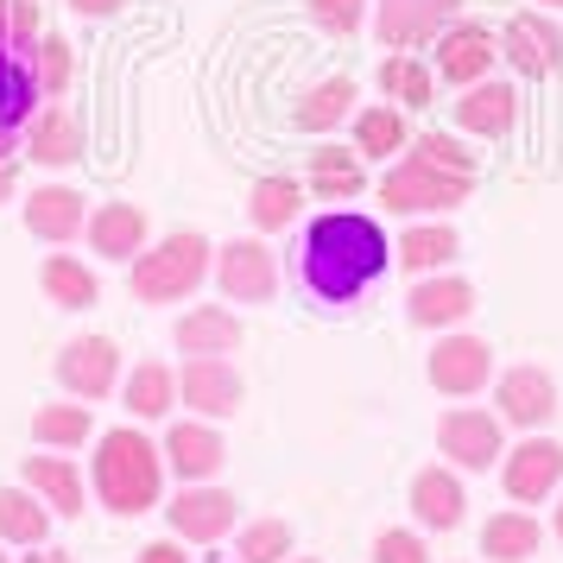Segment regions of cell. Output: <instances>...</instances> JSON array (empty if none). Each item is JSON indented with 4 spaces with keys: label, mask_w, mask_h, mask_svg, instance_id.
I'll return each mask as SVG.
<instances>
[{
    "label": "cell",
    "mask_w": 563,
    "mask_h": 563,
    "mask_svg": "<svg viewBox=\"0 0 563 563\" xmlns=\"http://www.w3.org/2000/svg\"><path fill=\"white\" fill-rule=\"evenodd\" d=\"M298 563H317V558H298Z\"/></svg>",
    "instance_id": "cell-49"
},
{
    "label": "cell",
    "mask_w": 563,
    "mask_h": 563,
    "mask_svg": "<svg viewBox=\"0 0 563 563\" xmlns=\"http://www.w3.org/2000/svg\"><path fill=\"white\" fill-rule=\"evenodd\" d=\"M349 108H355V77H330V82H317V89L298 96V128L305 133H330V128L349 121Z\"/></svg>",
    "instance_id": "cell-30"
},
{
    "label": "cell",
    "mask_w": 563,
    "mask_h": 563,
    "mask_svg": "<svg viewBox=\"0 0 563 563\" xmlns=\"http://www.w3.org/2000/svg\"><path fill=\"white\" fill-rule=\"evenodd\" d=\"M32 52H38V7L0 0V158H13V146L26 140V121L45 102Z\"/></svg>",
    "instance_id": "cell-2"
},
{
    "label": "cell",
    "mask_w": 563,
    "mask_h": 563,
    "mask_svg": "<svg viewBox=\"0 0 563 563\" xmlns=\"http://www.w3.org/2000/svg\"><path fill=\"white\" fill-rule=\"evenodd\" d=\"M411 158H424L437 172H462V178H475V153H462L450 133H418L411 140Z\"/></svg>",
    "instance_id": "cell-39"
},
{
    "label": "cell",
    "mask_w": 563,
    "mask_h": 563,
    "mask_svg": "<svg viewBox=\"0 0 563 563\" xmlns=\"http://www.w3.org/2000/svg\"><path fill=\"white\" fill-rule=\"evenodd\" d=\"M38 285H45V298H52L57 310H89V305H102V285H96V273H89L77 254H52L45 266H38Z\"/></svg>",
    "instance_id": "cell-26"
},
{
    "label": "cell",
    "mask_w": 563,
    "mask_h": 563,
    "mask_svg": "<svg viewBox=\"0 0 563 563\" xmlns=\"http://www.w3.org/2000/svg\"><path fill=\"white\" fill-rule=\"evenodd\" d=\"M26 487L57 512V519H77L82 512V475L64 456H26Z\"/></svg>",
    "instance_id": "cell-25"
},
{
    "label": "cell",
    "mask_w": 563,
    "mask_h": 563,
    "mask_svg": "<svg viewBox=\"0 0 563 563\" xmlns=\"http://www.w3.org/2000/svg\"><path fill=\"white\" fill-rule=\"evenodd\" d=\"M52 532V507L32 487H0V538L7 544H45Z\"/></svg>",
    "instance_id": "cell-29"
},
{
    "label": "cell",
    "mask_w": 563,
    "mask_h": 563,
    "mask_svg": "<svg viewBox=\"0 0 563 563\" xmlns=\"http://www.w3.org/2000/svg\"><path fill=\"white\" fill-rule=\"evenodd\" d=\"M178 349L184 355H234L241 349V317L222 305L190 310V317H178Z\"/></svg>",
    "instance_id": "cell-23"
},
{
    "label": "cell",
    "mask_w": 563,
    "mask_h": 563,
    "mask_svg": "<svg viewBox=\"0 0 563 563\" xmlns=\"http://www.w3.org/2000/svg\"><path fill=\"white\" fill-rule=\"evenodd\" d=\"M475 310V285L468 279H418L411 285V298H406V317L418 323V330H450V323H462Z\"/></svg>",
    "instance_id": "cell-18"
},
{
    "label": "cell",
    "mask_w": 563,
    "mask_h": 563,
    "mask_svg": "<svg viewBox=\"0 0 563 563\" xmlns=\"http://www.w3.org/2000/svg\"><path fill=\"white\" fill-rule=\"evenodd\" d=\"M310 13H317V26H330L349 38L361 26V13H367V0H310Z\"/></svg>",
    "instance_id": "cell-41"
},
{
    "label": "cell",
    "mask_w": 563,
    "mask_h": 563,
    "mask_svg": "<svg viewBox=\"0 0 563 563\" xmlns=\"http://www.w3.org/2000/svg\"><path fill=\"white\" fill-rule=\"evenodd\" d=\"M393 254H399L406 273H431V266H443V260L456 254V229H406Z\"/></svg>",
    "instance_id": "cell-35"
},
{
    "label": "cell",
    "mask_w": 563,
    "mask_h": 563,
    "mask_svg": "<svg viewBox=\"0 0 563 563\" xmlns=\"http://www.w3.org/2000/svg\"><path fill=\"white\" fill-rule=\"evenodd\" d=\"M26 153L38 158V165H77L82 158V128L77 114H64V108H38L26 121Z\"/></svg>",
    "instance_id": "cell-22"
},
{
    "label": "cell",
    "mask_w": 563,
    "mask_h": 563,
    "mask_svg": "<svg viewBox=\"0 0 563 563\" xmlns=\"http://www.w3.org/2000/svg\"><path fill=\"white\" fill-rule=\"evenodd\" d=\"M241 374H234L229 355H190L178 374V399L197 406V418H234L241 411Z\"/></svg>",
    "instance_id": "cell-9"
},
{
    "label": "cell",
    "mask_w": 563,
    "mask_h": 563,
    "mask_svg": "<svg viewBox=\"0 0 563 563\" xmlns=\"http://www.w3.org/2000/svg\"><path fill=\"white\" fill-rule=\"evenodd\" d=\"M32 437L45 450H77L82 437H89V411L82 406H38L32 411Z\"/></svg>",
    "instance_id": "cell-36"
},
{
    "label": "cell",
    "mask_w": 563,
    "mask_h": 563,
    "mask_svg": "<svg viewBox=\"0 0 563 563\" xmlns=\"http://www.w3.org/2000/svg\"><path fill=\"white\" fill-rule=\"evenodd\" d=\"M437 443H443V456L456 462V468H494V456H500V418L494 411H443L437 418Z\"/></svg>",
    "instance_id": "cell-13"
},
{
    "label": "cell",
    "mask_w": 563,
    "mask_h": 563,
    "mask_svg": "<svg viewBox=\"0 0 563 563\" xmlns=\"http://www.w3.org/2000/svg\"><path fill=\"white\" fill-rule=\"evenodd\" d=\"M133 563H190V558H184V544H172V538H158V544H146V551H140Z\"/></svg>",
    "instance_id": "cell-42"
},
{
    "label": "cell",
    "mask_w": 563,
    "mask_h": 563,
    "mask_svg": "<svg viewBox=\"0 0 563 563\" xmlns=\"http://www.w3.org/2000/svg\"><path fill=\"white\" fill-rule=\"evenodd\" d=\"M222 462H229V443L209 431V424H197V418L165 431V468H172V475H184V482H209Z\"/></svg>",
    "instance_id": "cell-17"
},
{
    "label": "cell",
    "mask_w": 563,
    "mask_h": 563,
    "mask_svg": "<svg viewBox=\"0 0 563 563\" xmlns=\"http://www.w3.org/2000/svg\"><path fill=\"white\" fill-rule=\"evenodd\" d=\"M544 7H563V0H544Z\"/></svg>",
    "instance_id": "cell-48"
},
{
    "label": "cell",
    "mask_w": 563,
    "mask_h": 563,
    "mask_svg": "<svg viewBox=\"0 0 563 563\" xmlns=\"http://www.w3.org/2000/svg\"><path fill=\"white\" fill-rule=\"evenodd\" d=\"M538 544H544V526L532 512H494L482 526V551L494 563H526V558H538Z\"/></svg>",
    "instance_id": "cell-28"
},
{
    "label": "cell",
    "mask_w": 563,
    "mask_h": 563,
    "mask_svg": "<svg viewBox=\"0 0 563 563\" xmlns=\"http://www.w3.org/2000/svg\"><path fill=\"white\" fill-rule=\"evenodd\" d=\"M121 406H128L133 418H146V424L165 418V411L178 406V374H172L165 361H140L128 374V386H121Z\"/></svg>",
    "instance_id": "cell-27"
},
{
    "label": "cell",
    "mask_w": 563,
    "mask_h": 563,
    "mask_svg": "<svg viewBox=\"0 0 563 563\" xmlns=\"http://www.w3.org/2000/svg\"><path fill=\"white\" fill-rule=\"evenodd\" d=\"M500 52L519 77H558L563 64V38L551 26V13H512L507 32H500Z\"/></svg>",
    "instance_id": "cell-14"
},
{
    "label": "cell",
    "mask_w": 563,
    "mask_h": 563,
    "mask_svg": "<svg viewBox=\"0 0 563 563\" xmlns=\"http://www.w3.org/2000/svg\"><path fill=\"white\" fill-rule=\"evenodd\" d=\"M361 184H367V172H361V158H349L342 146H317V153H310V190H317V197L349 203V197H361Z\"/></svg>",
    "instance_id": "cell-31"
},
{
    "label": "cell",
    "mask_w": 563,
    "mask_h": 563,
    "mask_svg": "<svg viewBox=\"0 0 563 563\" xmlns=\"http://www.w3.org/2000/svg\"><path fill=\"white\" fill-rule=\"evenodd\" d=\"M89 247H96V254L102 260H140V247H146V216H140V209L133 203H102L96 209V216H89Z\"/></svg>",
    "instance_id": "cell-21"
},
{
    "label": "cell",
    "mask_w": 563,
    "mask_h": 563,
    "mask_svg": "<svg viewBox=\"0 0 563 563\" xmlns=\"http://www.w3.org/2000/svg\"><path fill=\"white\" fill-rule=\"evenodd\" d=\"M494 57H500V45H494L487 26H450L437 38V77L468 89V82H482L487 70H494Z\"/></svg>",
    "instance_id": "cell-16"
},
{
    "label": "cell",
    "mask_w": 563,
    "mask_h": 563,
    "mask_svg": "<svg viewBox=\"0 0 563 563\" xmlns=\"http://www.w3.org/2000/svg\"><path fill=\"white\" fill-rule=\"evenodd\" d=\"M468 190H475V178H462V172H437V165H424V158L406 153L380 178V203L393 209V216H437V209L468 203Z\"/></svg>",
    "instance_id": "cell-5"
},
{
    "label": "cell",
    "mask_w": 563,
    "mask_h": 563,
    "mask_svg": "<svg viewBox=\"0 0 563 563\" xmlns=\"http://www.w3.org/2000/svg\"><path fill=\"white\" fill-rule=\"evenodd\" d=\"M0 197H13V158H0Z\"/></svg>",
    "instance_id": "cell-44"
},
{
    "label": "cell",
    "mask_w": 563,
    "mask_h": 563,
    "mask_svg": "<svg viewBox=\"0 0 563 563\" xmlns=\"http://www.w3.org/2000/svg\"><path fill=\"white\" fill-rule=\"evenodd\" d=\"M26 229L38 241H77L89 229V209H82V197L70 184H45V190H32V203H26Z\"/></svg>",
    "instance_id": "cell-20"
},
{
    "label": "cell",
    "mask_w": 563,
    "mask_h": 563,
    "mask_svg": "<svg viewBox=\"0 0 563 563\" xmlns=\"http://www.w3.org/2000/svg\"><path fill=\"white\" fill-rule=\"evenodd\" d=\"M0 563H7V538H0Z\"/></svg>",
    "instance_id": "cell-47"
},
{
    "label": "cell",
    "mask_w": 563,
    "mask_h": 563,
    "mask_svg": "<svg viewBox=\"0 0 563 563\" xmlns=\"http://www.w3.org/2000/svg\"><path fill=\"white\" fill-rule=\"evenodd\" d=\"M399 146H411L406 114H399V108H361L355 114V153L361 158H393Z\"/></svg>",
    "instance_id": "cell-32"
},
{
    "label": "cell",
    "mask_w": 563,
    "mask_h": 563,
    "mask_svg": "<svg viewBox=\"0 0 563 563\" xmlns=\"http://www.w3.org/2000/svg\"><path fill=\"white\" fill-rule=\"evenodd\" d=\"M558 544H563V500H558Z\"/></svg>",
    "instance_id": "cell-46"
},
{
    "label": "cell",
    "mask_w": 563,
    "mask_h": 563,
    "mask_svg": "<svg viewBox=\"0 0 563 563\" xmlns=\"http://www.w3.org/2000/svg\"><path fill=\"white\" fill-rule=\"evenodd\" d=\"M291 558V526L285 519H254L241 532V563H285Z\"/></svg>",
    "instance_id": "cell-37"
},
{
    "label": "cell",
    "mask_w": 563,
    "mask_h": 563,
    "mask_svg": "<svg viewBox=\"0 0 563 563\" xmlns=\"http://www.w3.org/2000/svg\"><path fill=\"white\" fill-rule=\"evenodd\" d=\"M32 70H38L45 102H52V96H64V82H70V45H64L57 32H45V38H38V52H32Z\"/></svg>",
    "instance_id": "cell-38"
},
{
    "label": "cell",
    "mask_w": 563,
    "mask_h": 563,
    "mask_svg": "<svg viewBox=\"0 0 563 563\" xmlns=\"http://www.w3.org/2000/svg\"><path fill=\"white\" fill-rule=\"evenodd\" d=\"M216 279H222V291H229L234 305H266L273 285H279L273 247H260V241H229V247H216Z\"/></svg>",
    "instance_id": "cell-11"
},
{
    "label": "cell",
    "mask_w": 563,
    "mask_h": 563,
    "mask_svg": "<svg viewBox=\"0 0 563 563\" xmlns=\"http://www.w3.org/2000/svg\"><path fill=\"white\" fill-rule=\"evenodd\" d=\"M247 216H254L260 229H291V222H298V184L260 178L254 190H247Z\"/></svg>",
    "instance_id": "cell-34"
},
{
    "label": "cell",
    "mask_w": 563,
    "mask_h": 563,
    "mask_svg": "<svg viewBox=\"0 0 563 563\" xmlns=\"http://www.w3.org/2000/svg\"><path fill=\"white\" fill-rule=\"evenodd\" d=\"M494 406H500V418L507 424H519V431H538V424H551V411H558V380L544 374V367H507L500 374V386H494Z\"/></svg>",
    "instance_id": "cell-12"
},
{
    "label": "cell",
    "mask_w": 563,
    "mask_h": 563,
    "mask_svg": "<svg viewBox=\"0 0 563 563\" xmlns=\"http://www.w3.org/2000/svg\"><path fill=\"white\" fill-rule=\"evenodd\" d=\"M70 7H77L82 20H108V13H114V7H121V0H70Z\"/></svg>",
    "instance_id": "cell-43"
},
{
    "label": "cell",
    "mask_w": 563,
    "mask_h": 563,
    "mask_svg": "<svg viewBox=\"0 0 563 563\" xmlns=\"http://www.w3.org/2000/svg\"><path fill=\"white\" fill-rule=\"evenodd\" d=\"M393 266V241L380 234L374 216L355 209H323L317 222H305L298 254H291V279L305 285L317 305H361V291Z\"/></svg>",
    "instance_id": "cell-1"
},
{
    "label": "cell",
    "mask_w": 563,
    "mask_h": 563,
    "mask_svg": "<svg viewBox=\"0 0 563 563\" xmlns=\"http://www.w3.org/2000/svg\"><path fill=\"white\" fill-rule=\"evenodd\" d=\"M158 482H165V450L146 443V431H108L96 443V494L108 512H146L158 507Z\"/></svg>",
    "instance_id": "cell-3"
},
{
    "label": "cell",
    "mask_w": 563,
    "mask_h": 563,
    "mask_svg": "<svg viewBox=\"0 0 563 563\" xmlns=\"http://www.w3.org/2000/svg\"><path fill=\"white\" fill-rule=\"evenodd\" d=\"M57 380H64V393H77V399H108L114 380H121V349L108 335H77L57 355Z\"/></svg>",
    "instance_id": "cell-10"
},
{
    "label": "cell",
    "mask_w": 563,
    "mask_h": 563,
    "mask_svg": "<svg viewBox=\"0 0 563 563\" xmlns=\"http://www.w3.org/2000/svg\"><path fill=\"white\" fill-rule=\"evenodd\" d=\"M32 563H77V558H70V551H38Z\"/></svg>",
    "instance_id": "cell-45"
},
{
    "label": "cell",
    "mask_w": 563,
    "mask_h": 563,
    "mask_svg": "<svg viewBox=\"0 0 563 563\" xmlns=\"http://www.w3.org/2000/svg\"><path fill=\"white\" fill-rule=\"evenodd\" d=\"M374 563H431V551H424L418 532H380L374 538Z\"/></svg>",
    "instance_id": "cell-40"
},
{
    "label": "cell",
    "mask_w": 563,
    "mask_h": 563,
    "mask_svg": "<svg viewBox=\"0 0 563 563\" xmlns=\"http://www.w3.org/2000/svg\"><path fill=\"white\" fill-rule=\"evenodd\" d=\"M424 374H431L437 393H450V399H468V393H482L494 380V349H487L482 335H443L424 361Z\"/></svg>",
    "instance_id": "cell-7"
},
{
    "label": "cell",
    "mask_w": 563,
    "mask_h": 563,
    "mask_svg": "<svg viewBox=\"0 0 563 563\" xmlns=\"http://www.w3.org/2000/svg\"><path fill=\"white\" fill-rule=\"evenodd\" d=\"M500 482H507V494L526 500V507H532V500H551V487L563 482V443L526 437V443L507 456V475H500Z\"/></svg>",
    "instance_id": "cell-15"
},
{
    "label": "cell",
    "mask_w": 563,
    "mask_h": 563,
    "mask_svg": "<svg viewBox=\"0 0 563 563\" xmlns=\"http://www.w3.org/2000/svg\"><path fill=\"white\" fill-rule=\"evenodd\" d=\"M411 512H418V526L424 532H456L462 512H468V494L450 468H424L418 482H411Z\"/></svg>",
    "instance_id": "cell-19"
},
{
    "label": "cell",
    "mask_w": 563,
    "mask_h": 563,
    "mask_svg": "<svg viewBox=\"0 0 563 563\" xmlns=\"http://www.w3.org/2000/svg\"><path fill=\"white\" fill-rule=\"evenodd\" d=\"M380 89H386L399 108H424V102L437 96V77H431V70H424L411 52H393V57L380 64Z\"/></svg>",
    "instance_id": "cell-33"
},
{
    "label": "cell",
    "mask_w": 563,
    "mask_h": 563,
    "mask_svg": "<svg viewBox=\"0 0 563 563\" xmlns=\"http://www.w3.org/2000/svg\"><path fill=\"white\" fill-rule=\"evenodd\" d=\"M165 519H172V532H178L184 544H216V538L234 532L241 507H234V494H222V487L184 482V494L165 507Z\"/></svg>",
    "instance_id": "cell-8"
},
{
    "label": "cell",
    "mask_w": 563,
    "mask_h": 563,
    "mask_svg": "<svg viewBox=\"0 0 563 563\" xmlns=\"http://www.w3.org/2000/svg\"><path fill=\"white\" fill-rule=\"evenodd\" d=\"M209 254H216V247H209L197 229L165 234L153 254L133 260V273H128L133 298H140V305H178V298H190L209 273Z\"/></svg>",
    "instance_id": "cell-4"
},
{
    "label": "cell",
    "mask_w": 563,
    "mask_h": 563,
    "mask_svg": "<svg viewBox=\"0 0 563 563\" xmlns=\"http://www.w3.org/2000/svg\"><path fill=\"white\" fill-rule=\"evenodd\" d=\"M512 114H519V96H512L507 82H468V96L456 102V121L468 133H487V140H500L512 128Z\"/></svg>",
    "instance_id": "cell-24"
},
{
    "label": "cell",
    "mask_w": 563,
    "mask_h": 563,
    "mask_svg": "<svg viewBox=\"0 0 563 563\" xmlns=\"http://www.w3.org/2000/svg\"><path fill=\"white\" fill-rule=\"evenodd\" d=\"M462 0H380V13H374V32H380L386 52H418V45H431L450 32V13H456Z\"/></svg>",
    "instance_id": "cell-6"
}]
</instances>
